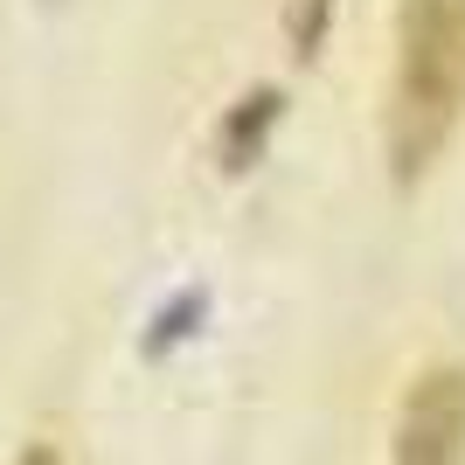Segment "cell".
<instances>
[{
	"instance_id": "6da1fadb",
	"label": "cell",
	"mask_w": 465,
	"mask_h": 465,
	"mask_svg": "<svg viewBox=\"0 0 465 465\" xmlns=\"http://www.w3.org/2000/svg\"><path fill=\"white\" fill-rule=\"evenodd\" d=\"M465 118V0H403L396 15V97H389V160L417 181Z\"/></svg>"
},
{
	"instance_id": "7a4b0ae2",
	"label": "cell",
	"mask_w": 465,
	"mask_h": 465,
	"mask_svg": "<svg viewBox=\"0 0 465 465\" xmlns=\"http://www.w3.org/2000/svg\"><path fill=\"white\" fill-rule=\"evenodd\" d=\"M396 465H465V369H424L396 410Z\"/></svg>"
},
{
	"instance_id": "3957f363",
	"label": "cell",
	"mask_w": 465,
	"mask_h": 465,
	"mask_svg": "<svg viewBox=\"0 0 465 465\" xmlns=\"http://www.w3.org/2000/svg\"><path fill=\"white\" fill-rule=\"evenodd\" d=\"M15 465H63V459H56V445H28Z\"/></svg>"
}]
</instances>
